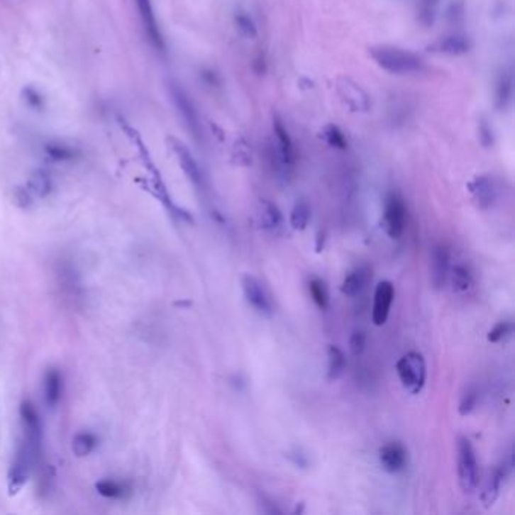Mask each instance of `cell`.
Instances as JSON below:
<instances>
[{"label":"cell","instance_id":"cell-1","mask_svg":"<svg viewBox=\"0 0 515 515\" xmlns=\"http://www.w3.org/2000/svg\"><path fill=\"white\" fill-rule=\"evenodd\" d=\"M369 55L375 64L390 74H419L425 70V62L421 61V57L396 45H373L369 49Z\"/></svg>","mask_w":515,"mask_h":515},{"label":"cell","instance_id":"cell-2","mask_svg":"<svg viewBox=\"0 0 515 515\" xmlns=\"http://www.w3.org/2000/svg\"><path fill=\"white\" fill-rule=\"evenodd\" d=\"M396 372L402 387L411 394H419L426 382V361L420 353L411 350L396 362Z\"/></svg>","mask_w":515,"mask_h":515},{"label":"cell","instance_id":"cell-3","mask_svg":"<svg viewBox=\"0 0 515 515\" xmlns=\"http://www.w3.org/2000/svg\"><path fill=\"white\" fill-rule=\"evenodd\" d=\"M456 472L461 489L472 494L479 482V467L473 444L467 437H460L456 443Z\"/></svg>","mask_w":515,"mask_h":515},{"label":"cell","instance_id":"cell-4","mask_svg":"<svg viewBox=\"0 0 515 515\" xmlns=\"http://www.w3.org/2000/svg\"><path fill=\"white\" fill-rule=\"evenodd\" d=\"M21 423H23V446H26L31 455L33 456L35 463L38 461L41 455V441H43V432H41V420L40 414L31 402H23L20 408Z\"/></svg>","mask_w":515,"mask_h":515},{"label":"cell","instance_id":"cell-5","mask_svg":"<svg viewBox=\"0 0 515 515\" xmlns=\"http://www.w3.org/2000/svg\"><path fill=\"white\" fill-rule=\"evenodd\" d=\"M336 91L342 103L353 112L367 113L372 109V97L354 79L348 76L337 77Z\"/></svg>","mask_w":515,"mask_h":515},{"label":"cell","instance_id":"cell-6","mask_svg":"<svg viewBox=\"0 0 515 515\" xmlns=\"http://www.w3.org/2000/svg\"><path fill=\"white\" fill-rule=\"evenodd\" d=\"M382 227L390 239H401L406 227V206L399 194L385 198L382 212Z\"/></svg>","mask_w":515,"mask_h":515},{"label":"cell","instance_id":"cell-7","mask_svg":"<svg viewBox=\"0 0 515 515\" xmlns=\"http://www.w3.org/2000/svg\"><path fill=\"white\" fill-rule=\"evenodd\" d=\"M242 292L245 301H247L257 313H260L263 316H271L274 313V304L271 295L267 294V290L260 283V279H257L253 275H243Z\"/></svg>","mask_w":515,"mask_h":515},{"label":"cell","instance_id":"cell-8","mask_svg":"<svg viewBox=\"0 0 515 515\" xmlns=\"http://www.w3.org/2000/svg\"><path fill=\"white\" fill-rule=\"evenodd\" d=\"M33 463H35L33 456L26 449V446H23L21 444L16 455V460H14L13 465H11V468H9V475H8V489H9L11 496L18 494L21 488L26 485Z\"/></svg>","mask_w":515,"mask_h":515},{"label":"cell","instance_id":"cell-9","mask_svg":"<svg viewBox=\"0 0 515 515\" xmlns=\"http://www.w3.org/2000/svg\"><path fill=\"white\" fill-rule=\"evenodd\" d=\"M394 301V286L392 281H380L373 295L372 321L377 326H382L389 321L390 310Z\"/></svg>","mask_w":515,"mask_h":515},{"label":"cell","instance_id":"cell-10","mask_svg":"<svg viewBox=\"0 0 515 515\" xmlns=\"http://www.w3.org/2000/svg\"><path fill=\"white\" fill-rule=\"evenodd\" d=\"M380 464L390 475L404 472L408 465V450L399 441H390L380 449Z\"/></svg>","mask_w":515,"mask_h":515},{"label":"cell","instance_id":"cell-11","mask_svg":"<svg viewBox=\"0 0 515 515\" xmlns=\"http://www.w3.org/2000/svg\"><path fill=\"white\" fill-rule=\"evenodd\" d=\"M171 97L172 101L177 108L182 120L184 121L187 131L192 133V136L195 139H200L201 136V128H200V121H198V115L196 111L194 108L192 101L189 100V97L186 96L184 91L179 87V85H171Z\"/></svg>","mask_w":515,"mask_h":515},{"label":"cell","instance_id":"cell-12","mask_svg":"<svg viewBox=\"0 0 515 515\" xmlns=\"http://www.w3.org/2000/svg\"><path fill=\"white\" fill-rule=\"evenodd\" d=\"M511 468H512V458L509 456V458L503 460L499 465H496L493 470H491L482 491V502L485 503V506L494 505V502L500 496L503 484H505L506 477L509 476Z\"/></svg>","mask_w":515,"mask_h":515},{"label":"cell","instance_id":"cell-13","mask_svg":"<svg viewBox=\"0 0 515 515\" xmlns=\"http://www.w3.org/2000/svg\"><path fill=\"white\" fill-rule=\"evenodd\" d=\"M450 253L444 245H436L431 251V283L436 289L446 287L450 272Z\"/></svg>","mask_w":515,"mask_h":515},{"label":"cell","instance_id":"cell-14","mask_svg":"<svg viewBox=\"0 0 515 515\" xmlns=\"http://www.w3.org/2000/svg\"><path fill=\"white\" fill-rule=\"evenodd\" d=\"M468 192L481 209H489L497 200V187L494 180L488 175H477L468 183Z\"/></svg>","mask_w":515,"mask_h":515},{"label":"cell","instance_id":"cell-15","mask_svg":"<svg viewBox=\"0 0 515 515\" xmlns=\"http://www.w3.org/2000/svg\"><path fill=\"white\" fill-rule=\"evenodd\" d=\"M272 131H274V135L277 139V151H278L281 163H283V167H286V168L294 167V163L297 160V151H295L294 140H292L289 131L283 124V121L277 118V116L272 123Z\"/></svg>","mask_w":515,"mask_h":515},{"label":"cell","instance_id":"cell-16","mask_svg":"<svg viewBox=\"0 0 515 515\" xmlns=\"http://www.w3.org/2000/svg\"><path fill=\"white\" fill-rule=\"evenodd\" d=\"M170 140H171V145H172L174 153H175V156H177L180 167L184 171V174L187 175V179H189L195 186L201 187L203 186V174H201L200 167H198L196 160L191 155V151L187 150L186 145L182 144L179 139H174L172 138Z\"/></svg>","mask_w":515,"mask_h":515},{"label":"cell","instance_id":"cell-17","mask_svg":"<svg viewBox=\"0 0 515 515\" xmlns=\"http://www.w3.org/2000/svg\"><path fill=\"white\" fill-rule=\"evenodd\" d=\"M372 281V267L367 265H361L350 271L340 286V292L346 297H358L366 290Z\"/></svg>","mask_w":515,"mask_h":515},{"label":"cell","instance_id":"cell-18","mask_svg":"<svg viewBox=\"0 0 515 515\" xmlns=\"http://www.w3.org/2000/svg\"><path fill=\"white\" fill-rule=\"evenodd\" d=\"M136 5H138L140 20H143V25L145 28V32L148 35L150 41L153 43L155 47H157V49L162 50L165 45H163V38H162L160 29L157 26V20L155 16L153 5H151V0H136Z\"/></svg>","mask_w":515,"mask_h":515},{"label":"cell","instance_id":"cell-19","mask_svg":"<svg viewBox=\"0 0 515 515\" xmlns=\"http://www.w3.org/2000/svg\"><path fill=\"white\" fill-rule=\"evenodd\" d=\"M64 382L61 373L56 369H49L44 377V397L45 404L50 408H55L62 399Z\"/></svg>","mask_w":515,"mask_h":515},{"label":"cell","instance_id":"cell-20","mask_svg":"<svg viewBox=\"0 0 515 515\" xmlns=\"http://www.w3.org/2000/svg\"><path fill=\"white\" fill-rule=\"evenodd\" d=\"M434 50L441 53V55H448V56H461L465 55L468 50H470V43L463 35H448V37L441 38L436 45Z\"/></svg>","mask_w":515,"mask_h":515},{"label":"cell","instance_id":"cell-21","mask_svg":"<svg viewBox=\"0 0 515 515\" xmlns=\"http://www.w3.org/2000/svg\"><path fill=\"white\" fill-rule=\"evenodd\" d=\"M326 357H328V365H326L328 380L336 381L340 378L346 370V366H348L346 355L338 346L330 345L326 350Z\"/></svg>","mask_w":515,"mask_h":515},{"label":"cell","instance_id":"cell-22","mask_svg":"<svg viewBox=\"0 0 515 515\" xmlns=\"http://www.w3.org/2000/svg\"><path fill=\"white\" fill-rule=\"evenodd\" d=\"M514 82L511 72H502L496 82V106L499 111H506L512 103Z\"/></svg>","mask_w":515,"mask_h":515},{"label":"cell","instance_id":"cell-23","mask_svg":"<svg viewBox=\"0 0 515 515\" xmlns=\"http://www.w3.org/2000/svg\"><path fill=\"white\" fill-rule=\"evenodd\" d=\"M259 222L265 230L277 231L283 226V215L279 209L271 201H262L259 209Z\"/></svg>","mask_w":515,"mask_h":515},{"label":"cell","instance_id":"cell-24","mask_svg":"<svg viewBox=\"0 0 515 515\" xmlns=\"http://www.w3.org/2000/svg\"><path fill=\"white\" fill-rule=\"evenodd\" d=\"M448 283H450L452 290L456 292V294H463V292H467L473 284L472 271L463 263L455 265L450 267Z\"/></svg>","mask_w":515,"mask_h":515},{"label":"cell","instance_id":"cell-25","mask_svg":"<svg viewBox=\"0 0 515 515\" xmlns=\"http://www.w3.org/2000/svg\"><path fill=\"white\" fill-rule=\"evenodd\" d=\"M28 187L32 195L38 198H45L52 192V179L50 175L43 170H37L31 174L28 180Z\"/></svg>","mask_w":515,"mask_h":515},{"label":"cell","instance_id":"cell-26","mask_svg":"<svg viewBox=\"0 0 515 515\" xmlns=\"http://www.w3.org/2000/svg\"><path fill=\"white\" fill-rule=\"evenodd\" d=\"M441 0H417V16L420 25L432 28L437 20Z\"/></svg>","mask_w":515,"mask_h":515},{"label":"cell","instance_id":"cell-27","mask_svg":"<svg viewBox=\"0 0 515 515\" xmlns=\"http://www.w3.org/2000/svg\"><path fill=\"white\" fill-rule=\"evenodd\" d=\"M310 218H311L310 204L307 201L299 200L295 203L294 209H292L290 212V227L297 231L306 230L310 222Z\"/></svg>","mask_w":515,"mask_h":515},{"label":"cell","instance_id":"cell-28","mask_svg":"<svg viewBox=\"0 0 515 515\" xmlns=\"http://www.w3.org/2000/svg\"><path fill=\"white\" fill-rule=\"evenodd\" d=\"M309 292L313 302L318 306L321 310H326L330 307V292L325 284V281L321 278H311L309 281Z\"/></svg>","mask_w":515,"mask_h":515},{"label":"cell","instance_id":"cell-29","mask_svg":"<svg viewBox=\"0 0 515 515\" xmlns=\"http://www.w3.org/2000/svg\"><path fill=\"white\" fill-rule=\"evenodd\" d=\"M97 446V438L91 432H80L74 438H73V444L72 449L74 452L76 456L79 458H84V456H88L94 449Z\"/></svg>","mask_w":515,"mask_h":515},{"label":"cell","instance_id":"cell-30","mask_svg":"<svg viewBox=\"0 0 515 515\" xmlns=\"http://www.w3.org/2000/svg\"><path fill=\"white\" fill-rule=\"evenodd\" d=\"M322 138H323L325 143L330 147H333V148L346 150V147H348V140H346L343 132L334 124L323 127Z\"/></svg>","mask_w":515,"mask_h":515},{"label":"cell","instance_id":"cell-31","mask_svg":"<svg viewBox=\"0 0 515 515\" xmlns=\"http://www.w3.org/2000/svg\"><path fill=\"white\" fill-rule=\"evenodd\" d=\"M96 489L99 491V494L108 499H123L127 494V488L123 484L116 481H109V479L97 482Z\"/></svg>","mask_w":515,"mask_h":515},{"label":"cell","instance_id":"cell-32","mask_svg":"<svg viewBox=\"0 0 515 515\" xmlns=\"http://www.w3.org/2000/svg\"><path fill=\"white\" fill-rule=\"evenodd\" d=\"M45 153L56 162L72 160L76 157V150L62 143H49L45 145Z\"/></svg>","mask_w":515,"mask_h":515},{"label":"cell","instance_id":"cell-33","mask_svg":"<svg viewBox=\"0 0 515 515\" xmlns=\"http://www.w3.org/2000/svg\"><path fill=\"white\" fill-rule=\"evenodd\" d=\"M514 334V322L512 321H500L493 328H491L487 338L491 343H499L506 340L508 337Z\"/></svg>","mask_w":515,"mask_h":515},{"label":"cell","instance_id":"cell-34","mask_svg":"<svg viewBox=\"0 0 515 515\" xmlns=\"http://www.w3.org/2000/svg\"><path fill=\"white\" fill-rule=\"evenodd\" d=\"M477 401H479V392H477L476 387L470 385V387H468L463 393L461 399H460V406H458L460 414L461 416H468V414H470L473 411V409L476 408Z\"/></svg>","mask_w":515,"mask_h":515},{"label":"cell","instance_id":"cell-35","mask_svg":"<svg viewBox=\"0 0 515 515\" xmlns=\"http://www.w3.org/2000/svg\"><path fill=\"white\" fill-rule=\"evenodd\" d=\"M234 21H236V26L239 29V32L247 38H255L257 37V26L254 20L247 14V13H239L234 17Z\"/></svg>","mask_w":515,"mask_h":515},{"label":"cell","instance_id":"cell-36","mask_svg":"<svg viewBox=\"0 0 515 515\" xmlns=\"http://www.w3.org/2000/svg\"><path fill=\"white\" fill-rule=\"evenodd\" d=\"M349 349L354 355H361L366 349V334L362 331L353 333L349 338Z\"/></svg>","mask_w":515,"mask_h":515},{"label":"cell","instance_id":"cell-37","mask_svg":"<svg viewBox=\"0 0 515 515\" xmlns=\"http://www.w3.org/2000/svg\"><path fill=\"white\" fill-rule=\"evenodd\" d=\"M479 133H481V140L484 145H487V147L493 145V132H491V128L487 124V121H482L481 126H479Z\"/></svg>","mask_w":515,"mask_h":515},{"label":"cell","instance_id":"cell-38","mask_svg":"<svg viewBox=\"0 0 515 515\" xmlns=\"http://www.w3.org/2000/svg\"><path fill=\"white\" fill-rule=\"evenodd\" d=\"M290 458H292V461H294L297 465H299V467H306L307 465V458H306V455H301L299 452H295L294 455H290Z\"/></svg>","mask_w":515,"mask_h":515},{"label":"cell","instance_id":"cell-39","mask_svg":"<svg viewBox=\"0 0 515 515\" xmlns=\"http://www.w3.org/2000/svg\"><path fill=\"white\" fill-rule=\"evenodd\" d=\"M26 97H28V101L29 103H32L33 104V106H40V97H38V94H35L32 89H29L28 92H26Z\"/></svg>","mask_w":515,"mask_h":515}]
</instances>
